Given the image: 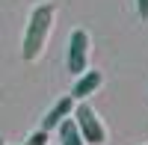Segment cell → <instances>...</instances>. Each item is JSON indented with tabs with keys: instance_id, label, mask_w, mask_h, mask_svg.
Listing matches in <instances>:
<instances>
[{
	"instance_id": "1",
	"label": "cell",
	"mask_w": 148,
	"mask_h": 145,
	"mask_svg": "<svg viewBox=\"0 0 148 145\" xmlns=\"http://www.w3.org/2000/svg\"><path fill=\"white\" fill-rule=\"evenodd\" d=\"M53 15H56L53 3H39L30 12L27 30H24V42H21L24 62H36V59L42 56L45 44H47V36H51V30H53Z\"/></svg>"
},
{
	"instance_id": "2",
	"label": "cell",
	"mask_w": 148,
	"mask_h": 145,
	"mask_svg": "<svg viewBox=\"0 0 148 145\" xmlns=\"http://www.w3.org/2000/svg\"><path fill=\"white\" fill-rule=\"evenodd\" d=\"M71 118H74V124H77V130H80V136H83L86 145H107V127H104V122L98 118V113L89 104L77 101Z\"/></svg>"
},
{
	"instance_id": "3",
	"label": "cell",
	"mask_w": 148,
	"mask_h": 145,
	"mask_svg": "<svg viewBox=\"0 0 148 145\" xmlns=\"http://www.w3.org/2000/svg\"><path fill=\"white\" fill-rule=\"evenodd\" d=\"M65 68L74 77L89 68V33L86 30H71L68 47H65Z\"/></svg>"
},
{
	"instance_id": "4",
	"label": "cell",
	"mask_w": 148,
	"mask_h": 145,
	"mask_svg": "<svg viewBox=\"0 0 148 145\" xmlns=\"http://www.w3.org/2000/svg\"><path fill=\"white\" fill-rule=\"evenodd\" d=\"M104 83V74L98 68H86L83 74H77V80H74V86H71V98L74 101H86L89 95L98 89Z\"/></svg>"
},
{
	"instance_id": "5",
	"label": "cell",
	"mask_w": 148,
	"mask_h": 145,
	"mask_svg": "<svg viewBox=\"0 0 148 145\" xmlns=\"http://www.w3.org/2000/svg\"><path fill=\"white\" fill-rule=\"evenodd\" d=\"M74 104H77V101H74L71 95H65V98H59V101H56V104L51 107V110H47V116L42 118V127L47 130V133H51V130H56V124L62 122V118H68V116L74 113Z\"/></svg>"
},
{
	"instance_id": "6",
	"label": "cell",
	"mask_w": 148,
	"mask_h": 145,
	"mask_svg": "<svg viewBox=\"0 0 148 145\" xmlns=\"http://www.w3.org/2000/svg\"><path fill=\"white\" fill-rule=\"evenodd\" d=\"M56 133H59V145H86L71 116H68V118H62V122L56 124Z\"/></svg>"
},
{
	"instance_id": "7",
	"label": "cell",
	"mask_w": 148,
	"mask_h": 145,
	"mask_svg": "<svg viewBox=\"0 0 148 145\" xmlns=\"http://www.w3.org/2000/svg\"><path fill=\"white\" fill-rule=\"evenodd\" d=\"M27 145H47V130L42 127V130H36V133H30Z\"/></svg>"
},
{
	"instance_id": "8",
	"label": "cell",
	"mask_w": 148,
	"mask_h": 145,
	"mask_svg": "<svg viewBox=\"0 0 148 145\" xmlns=\"http://www.w3.org/2000/svg\"><path fill=\"white\" fill-rule=\"evenodd\" d=\"M136 15L142 21H148V0H136Z\"/></svg>"
},
{
	"instance_id": "9",
	"label": "cell",
	"mask_w": 148,
	"mask_h": 145,
	"mask_svg": "<svg viewBox=\"0 0 148 145\" xmlns=\"http://www.w3.org/2000/svg\"><path fill=\"white\" fill-rule=\"evenodd\" d=\"M0 145H6V139H3V136H0Z\"/></svg>"
}]
</instances>
